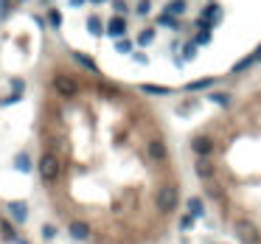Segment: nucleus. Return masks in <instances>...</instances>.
Returning <instances> with one entry per match:
<instances>
[{
    "instance_id": "obj_18",
    "label": "nucleus",
    "mask_w": 261,
    "mask_h": 244,
    "mask_svg": "<svg viewBox=\"0 0 261 244\" xmlns=\"http://www.w3.org/2000/svg\"><path fill=\"white\" fill-rule=\"evenodd\" d=\"M250 59H253V62H258V59H261V48H258V51H255V54H253V56H250Z\"/></svg>"
},
{
    "instance_id": "obj_13",
    "label": "nucleus",
    "mask_w": 261,
    "mask_h": 244,
    "mask_svg": "<svg viewBox=\"0 0 261 244\" xmlns=\"http://www.w3.org/2000/svg\"><path fill=\"white\" fill-rule=\"evenodd\" d=\"M9 12H12V3L9 0H0V17H6Z\"/></svg>"
},
{
    "instance_id": "obj_3",
    "label": "nucleus",
    "mask_w": 261,
    "mask_h": 244,
    "mask_svg": "<svg viewBox=\"0 0 261 244\" xmlns=\"http://www.w3.org/2000/svg\"><path fill=\"white\" fill-rule=\"evenodd\" d=\"M54 90L59 93L62 98H73L76 93H79V82L73 79V76H67V73H56L54 76Z\"/></svg>"
},
{
    "instance_id": "obj_17",
    "label": "nucleus",
    "mask_w": 261,
    "mask_h": 244,
    "mask_svg": "<svg viewBox=\"0 0 261 244\" xmlns=\"http://www.w3.org/2000/svg\"><path fill=\"white\" fill-rule=\"evenodd\" d=\"M48 17H51V23H54V25H59V23H62V17H59V12H51V14H48Z\"/></svg>"
},
{
    "instance_id": "obj_8",
    "label": "nucleus",
    "mask_w": 261,
    "mask_h": 244,
    "mask_svg": "<svg viewBox=\"0 0 261 244\" xmlns=\"http://www.w3.org/2000/svg\"><path fill=\"white\" fill-rule=\"evenodd\" d=\"M9 208L14 211V216H17V222H23V219H25V214H28V208H25V202H12Z\"/></svg>"
},
{
    "instance_id": "obj_11",
    "label": "nucleus",
    "mask_w": 261,
    "mask_h": 244,
    "mask_svg": "<svg viewBox=\"0 0 261 244\" xmlns=\"http://www.w3.org/2000/svg\"><path fill=\"white\" fill-rule=\"evenodd\" d=\"M152 39H155V31H152V28H146L143 34H140V37H138V45H149V43H152Z\"/></svg>"
},
{
    "instance_id": "obj_2",
    "label": "nucleus",
    "mask_w": 261,
    "mask_h": 244,
    "mask_svg": "<svg viewBox=\"0 0 261 244\" xmlns=\"http://www.w3.org/2000/svg\"><path fill=\"white\" fill-rule=\"evenodd\" d=\"M146 157H149V163H169V146L163 138H152L146 143Z\"/></svg>"
},
{
    "instance_id": "obj_9",
    "label": "nucleus",
    "mask_w": 261,
    "mask_h": 244,
    "mask_svg": "<svg viewBox=\"0 0 261 244\" xmlns=\"http://www.w3.org/2000/svg\"><path fill=\"white\" fill-rule=\"evenodd\" d=\"M87 28H90V34H96V37H98V34H104V28H101V20H98V17H90V23H87Z\"/></svg>"
},
{
    "instance_id": "obj_4",
    "label": "nucleus",
    "mask_w": 261,
    "mask_h": 244,
    "mask_svg": "<svg viewBox=\"0 0 261 244\" xmlns=\"http://www.w3.org/2000/svg\"><path fill=\"white\" fill-rule=\"evenodd\" d=\"M191 149H194L197 157H211L213 138H211V135H194V138H191Z\"/></svg>"
},
{
    "instance_id": "obj_1",
    "label": "nucleus",
    "mask_w": 261,
    "mask_h": 244,
    "mask_svg": "<svg viewBox=\"0 0 261 244\" xmlns=\"http://www.w3.org/2000/svg\"><path fill=\"white\" fill-rule=\"evenodd\" d=\"M36 174H40L45 188H54V185L59 183V177H62V157L43 149V154H40V160H36Z\"/></svg>"
},
{
    "instance_id": "obj_6",
    "label": "nucleus",
    "mask_w": 261,
    "mask_h": 244,
    "mask_svg": "<svg viewBox=\"0 0 261 244\" xmlns=\"http://www.w3.org/2000/svg\"><path fill=\"white\" fill-rule=\"evenodd\" d=\"M104 31H107L109 37H124V31H127V20H124V17H113Z\"/></svg>"
},
{
    "instance_id": "obj_5",
    "label": "nucleus",
    "mask_w": 261,
    "mask_h": 244,
    "mask_svg": "<svg viewBox=\"0 0 261 244\" xmlns=\"http://www.w3.org/2000/svg\"><path fill=\"white\" fill-rule=\"evenodd\" d=\"M194 169H197V174H200V180H211V177H216V166H213V160H211V157H197Z\"/></svg>"
},
{
    "instance_id": "obj_14",
    "label": "nucleus",
    "mask_w": 261,
    "mask_h": 244,
    "mask_svg": "<svg viewBox=\"0 0 261 244\" xmlns=\"http://www.w3.org/2000/svg\"><path fill=\"white\" fill-rule=\"evenodd\" d=\"M116 48H118V54H129V48H132V45H129L127 39H121V43H118Z\"/></svg>"
},
{
    "instance_id": "obj_12",
    "label": "nucleus",
    "mask_w": 261,
    "mask_h": 244,
    "mask_svg": "<svg viewBox=\"0 0 261 244\" xmlns=\"http://www.w3.org/2000/svg\"><path fill=\"white\" fill-rule=\"evenodd\" d=\"M169 12L171 14H182V12H185V3H182V0H174V3L169 6Z\"/></svg>"
},
{
    "instance_id": "obj_16",
    "label": "nucleus",
    "mask_w": 261,
    "mask_h": 244,
    "mask_svg": "<svg viewBox=\"0 0 261 244\" xmlns=\"http://www.w3.org/2000/svg\"><path fill=\"white\" fill-rule=\"evenodd\" d=\"M194 54H197V45H185V59H191Z\"/></svg>"
},
{
    "instance_id": "obj_15",
    "label": "nucleus",
    "mask_w": 261,
    "mask_h": 244,
    "mask_svg": "<svg viewBox=\"0 0 261 244\" xmlns=\"http://www.w3.org/2000/svg\"><path fill=\"white\" fill-rule=\"evenodd\" d=\"M205 17L216 20V17H219V6H211V9H208V12H205Z\"/></svg>"
},
{
    "instance_id": "obj_10",
    "label": "nucleus",
    "mask_w": 261,
    "mask_h": 244,
    "mask_svg": "<svg viewBox=\"0 0 261 244\" xmlns=\"http://www.w3.org/2000/svg\"><path fill=\"white\" fill-rule=\"evenodd\" d=\"M211 85H213V79H200V82H191L189 90H205V87H211Z\"/></svg>"
},
{
    "instance_id": "obj_7",
    "label": "nucleus",
    "mask_w": 261,
    "mask_h": 244,
    "mask_svg": "<svg viewBox=\"0 0 261 244\" xmlns=\"http://www.w3.org/2000/svg\"><path fill=\"white\" fill-rule=\"evenodd\" d=\"M73 59L79 62L82 67H87V70H90V73H96V62H93L90 56H85V54H73Z\"/></svg>"
}]
</instances>
